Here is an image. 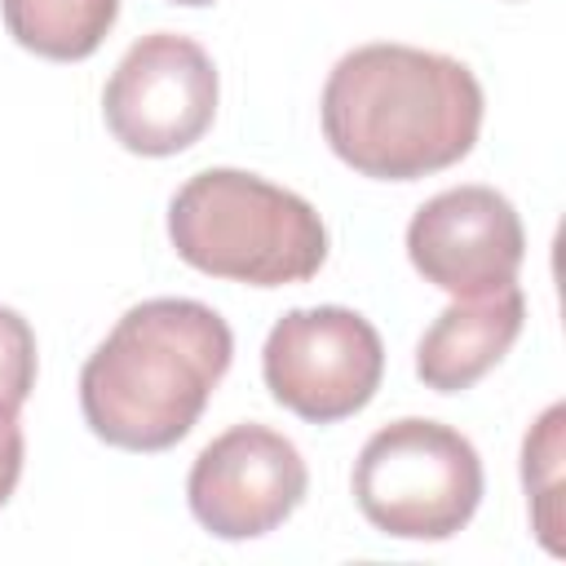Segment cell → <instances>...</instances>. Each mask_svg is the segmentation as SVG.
I'll use <instances>...</instances> for the list:
<instances>
[{
    "mask_svg": "<svg viewBox=\"0 0 566 566\" xmlns=\"http://www.w3.org/2000/svg\"><path fill=\"white\" fill-rule=\"evenodd\" d=\"M323 137L376 181H416L460 164L482 133V84L447 53L416 44L349 49L323 84Z\"/></svg>",
    "mask_w": 566,
    "mask_h": 566,
    "instance_id": "obj_1",
    "label": "cell"
},
{
    "mask_svg": "<svg viewBox=\"0 0 566 566\" xmlns=\"http://www.w3.org/2000/svg\"><path fill=\"white\" fill-rule=\"evenodd\" d=\"M35 389V332L31 323L0 305V407L22 411Z\"/></svg>",
    "mask_w": 566,
    "mask_h": 566,
    "instance_id": "obj_12",
    "label": "cell"
},
{
    "mask_svg": "<svg viewBox=\"0 0 566 566\" xmlns=\"http://www.w3.org/2000/svg\"><path fill=\"white\" fill-rule=\"evenodd\" d=\"M310 491V469L292 438L265 424L217 433L190 464L186 500L217 539H256L283 526Z\"/></svg>",
    "mask_w": 566,
    "mask_h": 566,
    "instance_id": "obj_7",
    "label": "cell"
},
{
    "mask_svg": "<svg viewBox=\"0 0 566 566\" xmlns=\"http://www.w3.org/2000/svg\"><path fill=\"white\" fill-rule=\"evenodd\" d=\"M349 486L380 535L451 539L482 504V455L460 429L407 416L363 442Z\"/></svg>",
    "mask_w": 566,
    "mask_h": 566,
    "instance_id": "obj_4",
    "label": "cell"
},
{
    "mask_svg": "<svg viewBox=\"0 0 566 566\" xmlns=\"http://www.w3.org/2000/svg\"><path fill=\"white\" fill-rule=\"evenodd\" d=\"M102 115L111 137L133 155H181L217 115V66L190 35H142L106 80Z\"/></svg>",
    "mask_w": 566,
    "mask_h": 566,
    "instance_id": "obj_6",
    "label": "cell"
},
{
    "mask_svg": "<svg viewBox=\"0 0 566 566\" xmlns=\"http://www.w3.org/2000/svg\"><path fill=\"white\" fill-rule=\"evenodd\" d=\"M522 323H526V296L517 283L482 296H455L420 336L416 376L433 394L473 389L513 349Z\"/></svg>",
    "mask_w": 566,
    "mask_h": 566,
    "instance_id": "obj_9",
    "label": "cell"
},
{
    "mask_svg": "<svg viewBox=\"0 0 566 566\" xmlns=\"http://www.w3.org/2000/svg\"><path fill=\"white\" fill-rule=\"evenodd\" d=\"M22 424H18V411L13 407H0V509L9 504L18 478H22Z\"/></svg>",
    "mask_w": 566,
    "mask_h": 566,
    "instance_id": "obj_13",
    "label": "cell"
},
{
    "mask_svg": "<svg viewBox=\"0 0 566 566\" xmlns=\"http://www.w3.org/2000/svg\"><path fill=\"white\" fill-rule=\"evenodd\" d=\"M172 252L199 274L283 287L327 261V226L310 199L243 168H203L168 203Z\"/></svg>",
    "mask_w": 566,
    "mask_h": 566,
    "instance_id": "obj_3",
    "label": "cell"
},
{
    "mask_svg": "<svg viewBox=\"0 0 566 566\" xmlns=\"http://www.w3.org/2000/svg\"><path fill=\"white\" fill-rule=\"evenodd\" d=\"M261 376L279 407L310 424L358 416L385 376L380 332L345 305L287 310L261 349Z\"/></svg>",
    "mask_w": 566,
    "mask_h": 566,
    "instance_id": "obj_5",
    "label": "cell"
},
{
    "mask_svg": "<svg viewBox=\"0 0 566 566\" xmlns=\"http://www.w3.org/2000/svg\"><path fill=\"white\" fill-rule=\"evenodd\" d=\"M230 323L190 296H155L106 332L80 371L84 424L119 451H168L203 416L230 371Z\"/></svg>",
    "mask_w": 566,
    "mask_h": 566,
    "instance_id": "obj_2",
    "label": "cell"
},
{
    "mask_svg": "<svg viewBox=\"0 0 566 566\" xmlns=\"http://www.w3.org/2000/svg\"><path fill=\"white\" fill-rule=\"evenodd\" d=\"M407 256L424 283L451 296H482L517 283L526 230L495 186H451L416 208Z\"/></svg>",
    "mask_w": 566,
    "mask_h": 566,
    "instance_id": "obj_8",
    "label": "cell"
},
{
    "mask_svg": "<svg viewBox=\"0 0 566 566\" xmlns=\"http://www.w3.org/2000/svg\"><path fill=\"white\" fill-rule=\"evenodd\" d=\"M562 402H553L535 429L522 442V482H526V500H531V522L535 535L548 553H566L562 548Z\"/></svg>",
    "mask_w": 566,
    "mask_h": 566,
    "instance_id": "obj_11",
    "label": "cell"
},
{
    "mask_svg": "<svg viewBox=\"0 0 566 566\" xmlns=\"http://www.w3.org/2000/svg\"><path fill=\"white\" fill-rule=\"evenodd\" d=\"M4 31L35 57L84 62L119 18V0H0Z\"/></svg>",
    "mask_w": 566,
    "mask_h": 566,
    "instance_id": "obj_10",
    "label": "cell"
},
{
    "mask_svg": "<svg viewBox=\"0 0 566 566\" xmlns=\"http://www.w3.org/2000/svg\"><path fill=\"white\" fill-rule=\"evenodd\" d=\"M168 4H190V9H199V4H217V0H168Z\"/></svg>",
    "mask_w": 566,
    "mask_h": 566,
    "instance_id": "obj_14",
    "label": "cell"
}]
</instances>
